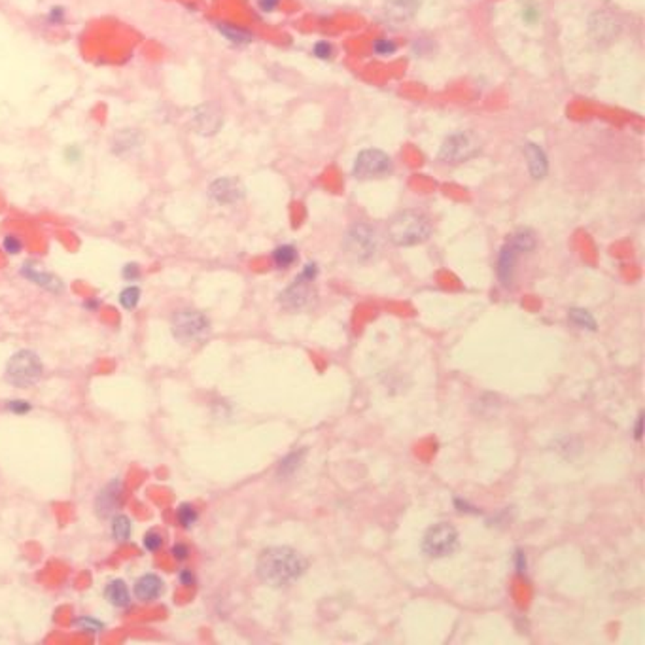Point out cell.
I'll return each mask as SVG.
<instances>
[{
    "label": "cell",
    "mask_w": 645,
    "mask_h": 645,
    "mask_svg": "<svg viewBox=\"0 0 645 645\" xmlns=\"http://www.w3.org/2000/svg\"><path fill=\"white\" fill-rule=\"evenodd\" d=\"M619 27L615 19H613L610 13L606 11H600V13H595L592 19H590V33L592 36H596L598 40H610L613 38L615 34H617Z\"/></svg>",
    "instance_id": "18"
},
{
    "label": "cell",
    "mask_w": 645,
    "mask_h": 645,
    "mask_svg": "<svg viewBox=\"0 0 645 645\" xmlns=\"http://www.w3.org/2000/svg\"><path fill=\"white\" fill-rule=\"evenodd\" d=\"M221 123H224V116H221V110L218 108V104L206 102V104H201V106L193 110L192 125L199 135H216L220 131Z\"/></svg>",
    "instance_id": "9"
},
{
    "label": "cell",
    "mask_w": 645,
    "mask_h": 645,
    "mask_svg": "<svg viewBox=\"0 0 645 645\" xmlns=\"http://www.w3.org/2000/svg\"><path fill=\"white\" fill-rule=\"evenodd\" d=\"M209 195L218 204H233L244 197V187L237 178L224 176L210 184Z\"/></svg>",
    "instance_id": "11"
},
{
    "label": "cell",
    "mask_w": 645,
    "mask_h": 645,
    "mask_svg": "<svg viewBox=\"0 0 645 645\" xmlns=\"http://www.w3.org/2000/svg\"><path fill=\"white\" fill-rule=\"evenodd\" d=\"M521 17H522V21L528 23V25H536V23L541 19V10H539L538 6L534 4V2H527V4L522 6Z\"/></svg>",
    "instance_id": "29"
},
{
    "label": "cell",
    "mask_w": 645,
    "mask_h": 645,
    "mask_svg": "<svg viewBox=\"0 0 645 645\" xmlns=\"http://www.w3.org/2000/svg\"><path fill=\"white\" fill-rule=\"evenodd\" d=\"M74 624L79 627V629L84 630V632H101V630L104 629V624H102L99 619H93V617H82V619H78V621H76Z\"/></svg>",
    "instance_id": "30"
},
{
    "label": "cell",
    "mask_w": 645,
    "mask_h": 645,
    "mask_svg": "<svg viewBox=\"0 0 645 645\" xmlns=\"http://www.w3.org/2000/svg\"><path fill=\"white\" fill-rule=\"evenodd\" d=\"M641 426H644V414H640V417H638V419H636L634 437H636V439H638V441H640V439H641V434H644V428H641Z\"/></svg>",
    "instance_id": "43"
},
{
    "label": "cell",
    "mask_w": 645,
    "mask_h": 645,
    "mask_svg": "<svg viewBox=\"0 0 645 645\" xmlns=\"http://www.w3.org/2000/svg\"><path fill=\"white\" fill-rule=\"evenodd\" d=\"M42 373H44L42 360L33 351L16 352L6 365V380L17 388H28L36 385Z\"/></svg>",
    "instance_id": "3"
},
{
    "label": "cell",
    "mask_w": 645,
    "mask_h": 645,
    "mask_svg": "<svg viewBox=\"0 0 645 645\" xmlns=\"http://www.w3.org/2000/svg\"><path fill=\"white\" fill-rule=\"evenodd\" d=\"M129 133L131 131H123V133H119V135L116 136V146H114L116 152H127L129 148H135L136 144H140V136H135V138L131 140Z\"/></svg>",
    "instance_id": "28"
},
{
    "label": "cell",
    "mask_w": 645,
    "mask_h": 645,
    "mask_svg": "<svg viewBox=\"0 0 645 645\" xmlns=\"http://www.w3.org/2000/svg\"><path fill=\"white\" fill-rule=\"evenodd\" d=\"M431 224L419 210H403L388 221V238L396 246H417L428 241Z\"/></svg>",
    "instance_id": "2"
},
{
    "label": "cell",
    "mask_w": 645,
    "mask_h": 645,
    "mask_svg": "<svg viewBox=\"0 0 645 645\" xmlns=\"http://www.w3.org/2000/svg\"><path fill=\"white\" fill-rule=\"evenodd\" d=\"M112 538L118 544H125L131 538V521L129 517L116 515L112 519Z\"/></svg>",
    "instance_id": "24"
},
{
    "label": "cell",
    "mask_w": 645,
    "mask_h": 645,
    "mask_svg": "<svg viewBox=\"0 0 645 645\" xmlns=\"http://www.w3.org/2000/svg\"><path fill=\"white\" fill-rule=\"evenodd\" d=\"M99 305H101V301L99 299H89L84 303L85 309H89V311H95V309H99Z\"/></svg>",
    "instance_id": "44"
},
{
    "label": "cell",
    "mask_w": 645,
    "mask_h": 645,
    "mask_svg": "<svg viewBox=\"0 0 645 645\" xmlns=\"http://www.w3.org/2000/svg\"><path fill=\"white\" fill-rule=\"evenodd\" d=\"M305 453H307L305 448H301V451H294L292 454H288V456L280 462V465H278V475L280 477L294 475L295 471L299 470L301 462L305 458Z\"/></svg>",
    "instance_id": "23"
},
{
    "label": "cell",
    "mask_w": 645,
    "mask_h": 645,
    "mask_svg": "<svg viewBox=\"0 0 645 645\" xmlns=\"http://www.w3.org/2000/svg\"><path fill=\"white\" fill-rule=\"evenodd\" d=\"M517 258H519V252H517L509 243L505 244L504 248L500 250L498 255V278L500 282L504 284L505 288H509L511 284H513V277H515V267H517Z\"/></svg>",
    "instance_id": "15"
},
{
    "label": "cell",
    "mask_w": 645,
    "mask_h": 645,
    "mask_svg": "<svg viewBox=\"0 0 645 645\" xmlns=\"http://www.w3.org/2000/svg\"><path fill=\"white\" fill-rule=\"evenodd\" d=\"M422 0H386L385 2V17L392 25H405L417 16L420 10Z\"/></svg>",
    "instance_id": "13"
},
{
    "label": "cell",
    "mask_w": 645,
    "mask_h": 645,
    "mask_svg": "<svg viewBox=\"0 0 645 645\" xmlns=\"http://www.w3.org/2000/svg\"><path fill=\"white\" fill-rule=\"evenodd\" d=\"M524 155H527L528 170H530L534 180H541L549 170V161H547L544 148H539L534 142H528L527 148H524Z\"/></svg>",
    "instance_id": "16"
},
{
    "label": "cell",
    "mask_w": 645,
    "mask_h": 645,
    "mask_svg": "<svg viewBox=\"0 0 645 645\" xmlns=\"http://www.w3.org/2000/svg\"><path fill=\"white\" fill-rule=\"evenodd\" d=\"M509 244L521 254V252H532V250L536 248L538 241H536V235H534V231H530V229H519V231L513 233V237L509 238Z\"/></svg>",
    "instance_id": "21"
},
{
    "label": "cell",
    "mask_w": 645,
    "mask_h": 645,
    "mask_svg": "<svg viewBox=\"0 0 645 645\" xmlns=\"http://www.w3.org/2000/svg\"><path fill=\"white\" fill-rule=\"evenodd\" d=\"M305 572V556L292 547H269L258 558V575L271 587H288Z\"/></svg>",
    "instance_id": "1"
},
{
    "label": "cell",
    "mask_w": 645,
    "mask_h": 645,
    "mask_svg": "<svg viewBox=\"0 0 645 645\" xmlns=\"http://www.w3.org/2000/svg\"><path fill=\"white\" fill-rule=\"evenodd\" d=\"M218 31L224 38H227L229 42L237 45L248 44L252 42V34L246 31V28H241L237 25H233V23H218Z\"/></svg>",
    "instance_id": "20"
},
{
    "label": "cell",
    "mask_w": 645,
    "mask_h": 645,
    "mask_svg": "<svg viewBox=\"0 0 645 645\" xmlns=\"http://www.w3.org/2000/svg\"><path fill=\"white\" fill-rule=\"evenodd\" d=\"M138 299H140V290L136 288V286H129V288H125L121 294H119V303L123 309H135L138 305Z\"/></svg>",
    "instance_id": "27"
},
{
    "label": "cell",
    "mask_w": 645,
    "mask_h": 645,
    "mask_svg": "<svg viewBox=\"0 0 645 645\" xmlns=\"http://www.w3.org/2000/svg\"><path fill=\"white\" fill-rule=\"evenodd\" d=\"M121 275H123L125 280H129V282H135L140 278V265L138 263H127L121 269Z\"/></svg>",
    "instance_id": "35"
},
{
    "label": "cell",
    "mask_w": 645,
    "mask_h": 645,
    "mask_svg": "<svg viewBox=\"0 0 645 645\" xmlns=\"http://www.w3.org/2000/svg\"><path fill=\"white\" fill-rule=\"evenodd\" d=\"M121 496H123V488L121 483L118 479H114L112 483H108L106 487L102 488L99 496L95 500V511L99 519H108L116 513V509L121 504Z\"/></svg>",
    "instance_id": "12"
},
{
    "label": "cell",
    "mask_w": 645,
    "mask_h": 645,
    "mask_svg": "<svg viewBox=\"0 0 645 645\" xmlns=\"http://www.w3.org/2000/svg\"><path fill=\"white\" fill-rule=\"evenodd\" d=\"M483 148L481 136L473 131H458L448 135L439 148V159L445 163H464L479 155Z\"/></svg>",
    "instance_id": "4"
},
{
    "label": "cell",
    "mask_w": 645,
    "mask_h": 645,
    "mask_svg": "<svg viewBox=\"0 0 645 645\" xmlns=\"http://www.w3.org/2000/svg\"><path fill=\"white\" fill-rule=\"evenodd\" d=\"M515 566H517V572L519 573L527 572V556H524L522 551H517L515 553Z\"/></svg>",
    "instance_id": "40"
},
{
    "label": "cell",
    "mask_w": 645,
    "mask_h": 645,
    "mask_svg": "<svg viewBox=\"0 0 645 645\" xmlns=\"http://www.w3.org/2000/svg\"><path fill=\"white\" fill-rule=\"evenodd\" d=\"M345 250L352 260L369 261L379 250L377 231L369 224H354L345 235Z\"/></svg>",
    "instance_id": "6"
},
{
    "label": "cell",
    "mask_w": 645,
    "mask_h": 645,
    "mask_svg": "<svg viewBox=\"0 0 645 645\" xmlns=\"http://www.w3.org/2000/svg\"><path fill=\"white\" fill-rule=\"evenodd\" d=\"M65 158H67V161H70V163H76V161H79V159H82V150H79L78 146L67 148V152H65Z\"/></svg>",
    "instance_id": "39"
},
{
    "label": "cell",
    "mask_w": 645,
    "mask_h": 645,
    "mask_svg": "<svg viewBox=\"0 0 645 645\" xmlns=\"http://www.w3.org/2000/svg\"><path fill=\"white\" fill-rule=\"evenodd\" d=\"M180 583L186 587H192L195 583V575L192 573V570H182L180 572Z\"/></svg>",
    "instance_id": "41"
},
{
    "label": "cell",
    "mask_w": 645,
    "mask_h": 645,
    "mask_svg": "<svg viewBox=\"0 0 645 645\" xmlns=\"http://www.w3.org/2000/svg\"><path fill=\"white\" fill-rule=\"evenodd\" d=\"M258 6H260L261 10L265 11V13H269V11H272L275 8H277L278 0H258Z\"/></svg>",
    "instance_id": "42"
},
{
    "label": "cell",
    "mask_w": 645,
    "mask_h": 645,
    "mask_svg": "<svg viewBox=\"0 0 645 645\" xmlns=\"http://www.w3.org/2000/svg\"><path fill=\"white\" fill-rule=\"evenodd\" d=\"M570 320L581 329H589V331H595L596 329L595 316L589 311H585V309H572L570 311Z\"/></svg>",
    "instance_id": "25"
},
{
    "label": "cell",
    "mask_w": 645,
    "mask_h": 645,
    "mask_svg": "<svg viewBox=\"0 0 645 645\" xmlns=\"http://www.w3.org/2000/svg\"><path fill=\"white\" fill-rule=\"evenodd\" d=\"M161 545H163V538H161V534L159 532L150 530V532L144 536V547H146V551H150V553H155V551L161 549Z\"/></svg>",
    "instance_id": "31"
},
{
    "label": "cell",
    "mask_w": 645,
    "mask_h": 645,
    "mask_svg": "<svg viewBox=\"0 0 645 645\" xmlns=\"http://www.w3.org/2000/svg\"><path fill=\"white\" fill-rule=\"evenodd\" d=\"M311 284V280H307L301 275H297L294 282L290 284L288 288L280 294V305L286 311H299V309L307 307V303L311 301L312 295Z\"/></svg>",
    "instance_id": "10"
},
{
    "label": "cell",
    "mask_w": 645,
    "mask_h": 645,
    "mask_svg": "<svg viewBox=\"0 0 645 645\" xmlns=\"http://www.w3.org/2000/svg\"><path fill=\"white\" fill-rule=\"evenodd\" d=\"M104 596H106V600L116 607H127L131 602V595L129 589H127V585L121 579H114L110 583L106 585V589H104Z\"/></svg>",
    "instance_id": "19"
},
{
    "label": "cell",
    "mask_w": 645,
    "mask_h": 645,
    "mask_svg": "<svg viewBox=\"0 0 645 645\" xmlns=\"http://www.w3.org/2000/svg\"><path fill=\"white\" fill-rule=\"evenodd\" d=\"M352 172L360 180H369V178H379V176L388 175L392 170V159L388 158V153H385L382 150L377 148H369V150H362L358 153V158L354 159V167Z\"/></svg>",
    "instance_id": "8"
},
{
    "label": "cell",
    "mask_w": 645,
    "mask_h": 645,
    "mask_svg": "<svg viewBox=\"0 0 645 645\" xmlns=\"http://www.w3.org/2000/svg\"><path fill=\"white\" fill-rule=\"evenodd\" d=\"M172 555H175L176 561H186L187 556H189V547L184 544H176L172 547Z\"/></svg>",
    "instance_id": "38"
},
{
    "label": "cell",
    "mask_w": 645,
    "mask_h": 645,
    "mask_svg": "<svg viewBox=\"0 0 645 645\" xmlns=\"http://www.w3.org/2000/svg\"><path fill=\"white\" fill-rule=\"evenodd\" d=\"M176 519H178V524L182 528H192L197 522L199 513L192 504H182L178 507V511H176Z\"/></svg>",
    "instance_id": "26"
},
{
    "label": "cell",
    "mask_w": 645,
    "mask_h": 645,
    "mask_svg": "<svg viewBox=\"0 0 645 645\" xmlns=\"http://www.w3.org/2000/svg\"><path fill=\"white\" fill-rule=\"evenodd\" d=\"M456 547H458V530L448 522H437L426 530L422 538V551L430 558L453 555Z\"/></svg>",
    "instance_id": "7"
},
{
    "label": "cell",
    "mask_w": 645,
    "mask_h": 645,
    "mask_svg": "<svg viewBox=\"0 0 645 645\" xmlns=\"http://www.w3.org/2000/svg\"><path fill=\"white\" fill-rule=\"evenodd\" d=\"M373 50H375V53H379V55H390V53H394L397 48L392 40L379 38V40H375Z\"/></svg>",
    "instance_id": "33"
},
{
    "label": "cell",
    "mask_w": 645,
    "mask_h": 645,
    "mask_svg": "<svg viewBox=\"0 0 645 645\" xmlns=\"http://www.w3.org/2000/svg\"><path fill=\"white\" fill-rule=\"evenodd\" d=\"M272 261L278 269H288L290 265H294L297 261V250L292 244H282L272 252Z\"/></svg>",
    "instance_id": "22"
},
{
    "label": "cell",
    "mask_w": 645,
    "mask_h": 645,
    "mask_svg": "<svg viewBox=\"0 0 645 645\" xmlns=\"http://www.w3.org/2000/svg\"><path fill=\"white\" fill-rule=\"evenodd\" d=\"M2 248H4L6 252H8V254H11V255L19 254V252H21V248H23L21 238L16 237V235H6L4 241H2Z\"/></svg>",
    "instance_id": "32"
},
{
    "label": "cell",
    "mask_w": 645,
    "mask_h": 645,
    "mask_svg": "<svg viewBox=\"0 0 645 645\" xmlns=\"http://www.w3.org/2000/svg\"><path fill=\"white\" fill-rule=\"evenodd\" d=\"M21 275L25 278H28L31 282L36 284V286H40V288L51 292V294H61L62 288H65L61 278H57L55 275H51V272L40 271L38 267L31 265V263H25V265L21 267Z\"/></svg>",
    "instance_id": "14"
},
{
    "label": "cell",
    "mask_w": 645,
    "mask_h": 645,
    "mask_svg": "<svg viewBox=\"0 0 645 645\" xmlns=\"http://www.w3.org/2000/svg\"><path fill=\"white\" fill-rule=\"evenodd\" d=\"M6 409H8L10 413L27 414L28 411L33 409V405L28 402H25V399H10V402H6Z\"/></svg>",
    "instance_id": "34"
},
{
    "label": "cell",
    "mask_w": 645,
    "mask_h": 645,
    "mask_svg": "<svg viewBox=\"0 0 645 645\" xmlns=\"http://www.w3.org/2000/svg\"><path fill=\"white\" fill-rule=\"evenodd\" d=\"M210 331V320L197 309H182L172 316V335L182 343L201 341Z\"/></svg>",
    "instance_id": "5"
},
{
    "label": "cell",
    "mask_w": 645,
    "mask_h": 645,
    "mask_svg": "<svg viewBox=\"0 0 645 645\" xmlns=\"http://www.w3.org/2000/svg\"><path fill=\"white\" fill-rule=\"evenodd\" d=\"M65 13H67V11H65L62 6H53L50 10V13H48V23H51V25H61V23L65 21Z\"/></svg>",
    "instance_id": "36"
},
{
    "label": "cell",
    "mask_w": 645,
    "mask_h": 645,
    "mask_svg": "<svg viewBox=\"0 0 645 645\" xmlns=\"http://www.w3.org/2000/svg\"><path fill=\"white\" fill-rule=\"evenodd\" d=\"M312 51H314V55H316L318 59H324V61L329 59L331 53H333V50H331V44H328V42H318V44L312 48Z\"/></svg>",
    "instance_id": "37"
},
{
    "label": "cell",
    "mask_w": 645,
    "mask_h": 645,
    "mask_svg": "<svg viewBox=\"0 0 645 645\" xmlns=\"http://www.w3.org/2000/svg\"><path fill=\"white\" fill-rule=\"evenodd\" d=\"M161 592H163V581L153 573L142 575L135 585V596L142 602H153L161 596Z\"/></svg>",
    "instance_id": "17"
}]
</instances>
